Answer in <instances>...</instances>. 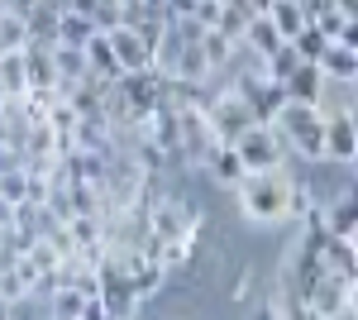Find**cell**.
<instances>
[{"instance_id": "3", "label": "cell", "mask_w": 358, "mask_h": 320, "mask_svg": "<svg viewBox=\"0 0 358 320\" xmlns=\"http://www.w3.org/2000/svg\"><path fill=\"white\" fill-rule=\"evenodd\" d=\"M234 153L244 162V172H268V167H282L287 158V144L273 125H248L239 139H234Z\"/></svg>"}, {"instance_id": "7", "label": "cell", "mask_w": 358, "mask_h": 320, "mask_svg": "<svg viewBox=\"0 0 358 320\" xmlns=\"http://www.w3.org/2000/svg\"><path fill=\"white\" fill-rule=\"evenodd\" d=\"M320 77L325 81H339V86H354L358 81V48H344V43H330L325 53H320Z\"/></svg>"}, {"instance_id": "22", "label": "cell", "mask_w": 358, "mask_h": 320, "mask_svg": "<svg viewBox=\"0 0 358 320\" xmlns=\"http://www.w3.org/2000/svg\"><path fill=\"white\" fill-rule=\"evenodd\" d=\"M248 320H282V306L263 301V306H253V316H248Z\"/></svg>"}, {"instance_id": "26", "label": "cell", "mask_w": 358, "mask_h": 320, "mask_svg": "<svg viewBox=\"0 0 358 320\" xmlns=\"http://www.w3.org/2000/svg\"><path fill=\"white\" fill-rule=\"evenodd\" d=\"M0 320H15V306H10L5 296H0Z\"/></svg>"}, {"instance_id": "1", "label": "cell", "mask_w": 358, "mask_h": 320, "mask_svg": "<svg viewBox=\"0 0 358 320\" xmlns=\"http://www.w3.org/2000/svg\"><path fill=\"white\" fill-rule=\"evenodd\" d=\"M234 191H239V211L248 220H258V225H273V220H287L292 215V182L277 167H268V172H244L234 182Z\"/></svg>"}, {"instance_id": "14", "label": "cell", "mask_w": 358, "mask_h": 320, "mask_svg": "<svg viewBox=\"0 0 358 320\" xmlns=\"http://www.w3.org/2000/svg\"><path fill=\"white\" fill-rule=\"evenodd\" d=\"M206 172H210L215 182H224V187H234V182L244 177V162L234 153V144H215V153L206 158Z\"/></svg>"}, {"instance_id": "2", "label": "cell", "mask_w": 358, "mask_h": 320, "mask_svg": "<svg viewBox=\"0 0 358 320\" xmlns=\"http://www.w3.org/2000/svg\"><path fill=\"white\" fill-rule=\"evenodd\" d=\"M273 130L282 134V144H287V148H296L301 158H310V162L325 158V115H320V106H296V101H282Z\"/></svg>"}, {"instance_id": "25", "label": "cell", "mask_w": 358, "mask_h": 320, "mask_svg": "<svg viewBox=\"0 0 358 320\" xmlns=\"http://www.w3.org/2000/svg\"><path fill=\"white\" fill-rule=\"evenodd\" d=\"M29 5H38V0H10V10H15V15H24Z\"/></svg>"}, {"instance_id": "20", "label": "cell", "mask_w": 358, "mask_h": 320, "mask_svg": "<svg viewBox=\"0 0 358 320\" xmlns=\"http://www.w3.org/2000/svg\"><path fill=\"white\" fill-rule=\"evenodd\" d=\"M24 43H29V34H24V15L5 10V15H0V53H20Z\"/></svg>"}, {"instance_id": "9", "label": "cell", "mask_w": 358, "mask_h": 320, "mask_svg": "<svg viewBox=\"0 0 358 320\" xmlns=\"http://www.w3.org/2000/svg\"><path fill=\"white\" fill-rule=\"evenodd\" d=\"M53 67H57V96H67V86H77L82 77H91L86 48H72V43H53Z\"/></svg>"}, {"instance_id": "16", "label": "cell", "mask_w": 358, "mask_h": 320, "mask_svg": "<svg viewBox=\"0 0 358 320\" xmlns=\"http://www.w3.org/2000/svg\"><path fill=\"white\" fill-rule=\"evenodd\" d=\"M234 48H239V43H234V39H224L220 29H206V34H201V53H206V67H210V72L229 67Z\"/></svg>"}, {"instance_id": "17", "label": "cell", "mask_w": 358, "mask_h": 320, "mask_svg": "<svg viewBox=\"0 0 358 320\" xmlns=\"http://www.w3.org/2000/svg\"><path fill=\"white\" fill-rule=\"evenodd\" d=\"M263 15L273 20V29L282 34V39H292V34L306 25V15H301V5H296V0H273V5H268Z\"/></svg>"}, {"instance_id": "19", "label": "cell", "mask_w": 358, "mask_h": 320, "mask_svg": "<svg viewBox=\"0 0 358 320\" xmlns=\"http://www.w3.org/2000/svg\"><path fill=\"white\" fill-rule=\"evenodd\" d=\"M24 53H0V91L5 96H24Z\"/></svg>"}, {"instance_id": "18", "label": "cell", "mask_w": 358, "mask_h": 320, "mask_svg": "<svg viewBox=\"0 0 358 320\" xmlns=\"http://www.w3.org/2000/svg\"><path fill=\"white\" fill-rule=\"evenodd\" d=\"M287 43L296 48V57H301V62H320V53L330 48V39H325V34H320L315 25H301L296 34H292V39H287Z\"/></svg>"}, {"instance_id": "8", "label": "cell", "mask_w": 358, "mask_h": 320, "mask_svg": "<svg viewBox=\"0 0 358 320\" xmlns=\"http://www.w3.org/2000/svg\"><path fill=\"white\" fill-rule=\"evenodd\" d=\"M282 91H287V101H296V106H320L325 77H320V67H315V62H301L292 77L282 81Z\"/></svg>"}, {"instance_id": "12", "label": "cell", "mask_w": 358, "mask_h": 320, "mask_svg": "<svg viewBox=\"0 0 358 320\" xmlns=\"http://www.w3.org/2000/svg\"><path fill=\"white\" fill-rule=\"evenodd\" d=\"M320 258H325V267L339 272L344 282H358V244L354 239H334V235H330V244H325Z\"/></svg>"}, {"instance_id": "21", "label": "cell", "mask_w": 358, "mask_h": 320, "mask_svg": "<svg viewBox=\"0 0 358 320\" xmlns=\"http://www.w3.org/2000/svg\"><path fill=\"white\" fill-rule=\"evenodd\" d=\"M48 301H53V316H82V301H86V296L77 292V287H57Z\"/></svg>"}, {"instance_id": "5", "label": "cell", "mask_w": 358, "mask_h": 320, "mask_svg": "<svg viewBox=\"0 0 358 320\" xmlns=\"http://www.w3.org/2000/svg\"><path fill=\"white\" fill-rule=\"evenodd\" d=\"M24 91H57V67H53V43H34L29 39L24 48Z\"/></svg>"}, {"instance_id": "10", "label": "cell", "mask_w": 358, "mask_h": 320, "mask_svg": "<svg viewBox=\"0 0 358 320\" xmlns=\"http://www.w3.org/2000/svg\"><path fill=\"white\" fill-rule=\"evenodd\" d=\"M86 67H91V77H101V81H120L124 77V67H120V57H115V48H110L106 34H91V39H86Z\"/></svg>"}, {"instance_id": "4", "label": "cell", "mask_w": 358, "mask_h": 320, "mask_svg": "<svg viewBox=\"0 0 358 320\" xmlns=\"http://www.w3.org/2000/svg\"><path fill=\"white\" fill-rule=\"evenodd\" d=\"M325 158L330 162H354L358 158V130H354V115L349 110L325 115Z\"/></svg>"}, {"instance_id": "24", "label": "cell", "mask_w": 358, "mask_h": 320, "mask_svg": "<svg viewBox=\"0 0 358 320\" xmlns=\"http://www.w3.org/2000/svg\"><path fill=\"white\" fill-rule=\"evenodd\" d=\"M334 10L339 15H358V0H334Z\"/></svg>"}, {"instance_id": "23", "label": "cell", "mask_w": 358, "mask_h": 320, "mask_svg": "<svg viewBox=\"0 0 358 320\" xmlns=\"http://www.w3.org/2000/svg\"><path fill=\"white\" fill-rule=\"evenodd\" d=\"M0 225H5V230L15 225V201H5V196H0Z\"/></svg>"}, {"instance_id": "15", "label": "cell", "mask_w": 358, "mask_h": 320, "mask_svg": "<svg viewBox=\"0 0 358 320\" xmlns=\"http://www.w3.org/2000/svg\"><path fill=\"white\" fill-rule=\"evenodd\" d=\"M101 34L91 25V15H77V10H62L57 15V43H72V48H86V39Z\"/></svg>"}, {"instance_id": "11", "label": "cell", "mask_w": 358, "mask_h": 320, "mask_svg": "<svg viewBox=\"0 0 358 320\" xmlns=\"http://www.w3.org/2000/svg\"><path fill=\"white\" fill-rule=\"evenodd\" d=\"M57 10L53 0H38V5H29L24 10V34L34 43H57Z\"/></svg>"}, {"instance_id": "30", "label": "cell", "mask_w": 358, "mask_h": 320, "mask_svg": "<svg viewBox=\"0 0 358 320\" xmlns=\"http://www.w3.org/2000/svg\"><path fill=\"white\" fill-rule=\"evenodd\" d=\"M106 320H120V316H106Z\"/></svg>"}, {"instance_id": "29", "label": "cell", "mask_w": 358, "mask_h": 320, "mask_svg": "<svg viewBox=\"0 0 358 320\" xmlns=\"http://www.w3.org/2000/svg\"><path fill=\"white\" fill-rule=\"evenodd\" d=\"M5 10H10V5H5V0H0V15H5Z\"/></svg>"}, {"instance_id": "27", "label": "cell", "mask_w": 358, "mask_h": 320, "mask_svg": "<svg viewBox=\"0 0 358 320\" xmlns=\"http://www.w3.org/2000/svg\"><path fill=\"white\" fill-rule=\"evenodd\" d=\"M330 320H358V316H354V306H344V311H334Z\"/></svg>"}, {"instance_id": "28", "label": "cell", "mask_w": 358, "mask_h": 320, "mask_svg": "<svg viewBox=\"0 0 358 320\" xmlns=\"http://www.w3.org/2000/svg\"><path fill=\"white\" fill-rule=\"evenodd\" d=\"M53 320H77V316H53Z\"/></svg>"}, {"instance_id": "6", "label": "cell", "mask_w": 358, "mask_h": 320, "mask_svg": "<svg viewBox=\"0 0 358 320\" xmlns=\"http://www.w3.org/2000/svg\"><path fill=\"white\" fill-rule=\"evenodd\" d=\"M106 39H110V48L115 57H120V67L124 72H138V67H153V48L138 39L129 25H120V29H106Z\"/></svg>"}, {"instance_id": "13", "label": "cell", "mask_w": 358, "mask_h": 320, "mask_svg": "<svg viewBox=\"0 0 358 320\" xmlns=\"http://www.w3.org/2000/svg\"><path fill=\"white\" fill-rule=\"evenodd\" d=\"M325 230H330L334 239H354V235H358V201L349 196V191L325 211Z\"/></svg>"}]
</instances>
